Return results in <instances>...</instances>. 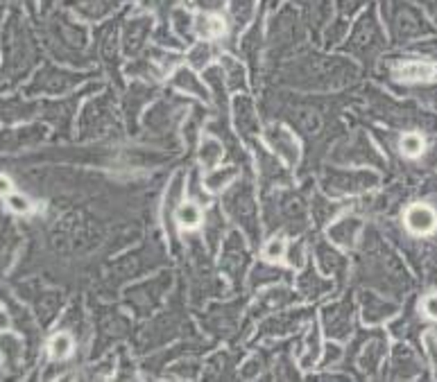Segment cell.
<instances>
[{
	"label": "cell",
	"mask_w": 437,
	"mask_h": 382,
	"mask_svg": "<svg viewBox=\"0 0 437 382\" xmlns=\"http://www.w3.org/2000/svg\"><path fill=\"white\" fill-rule=\"evenodd\" d=\"M378 25L374 21V14L372 12H367L360 21L356 23L354 27V32L349 34V39L345 43V47L349 52H356L360 57H367L369 52L374 50V47H378Z\"/></svg>",
	"instance_id": "cell-1"
},
{
	"label": "cell",
	"mask_w": 437,
	"mask_h": 382,
	"mask_svg": "<svg viewBox=\"0 0 437 382\" xmlns=\"http://www.w3.org/2000/svg\"><path fill=\"white\" fill-rule=\"evenodd\" d=\"M150 30H152L150 16H134L131 21H127L125 30H122V50L127 54H136L145 45Z\"/></svg>",
	"instance_id": "cell-2"
},
{
	"label": "cell",
	"mask_w": 437,
	"mask_h": 382,
	"mask_svg": "<svg viewBox=\"0 0 437 382\" xmlns=\"http://www.w3.org/2000/svg\"><path fill=\"white\" fill-rule=\"evenodd\" d=\"M265 138H268L274 154L281 156L288 166H294L299 161V142L294 140L292 133H288L283 127H270Z\"/></svg>",
	"instance_id": "cell-3"
},
{
	"label": "cell",
	"mask_w": 437,
	"mask_h": 382,
	"mask_svg": "<svg viewBox=\"0 0 437 382\" xmlns=\"http://www.w3.org/2000/svg\"><path fill=\"white\" fill-rule=\"evenodd\" d=\"M406 226L415 235H429L437 228V213L426 204H415L406 211Z\"/></svg>",
	"instance_id": "cell-4"
},
{
	"label": "cell",
	"mask_w": 437,
	"mask_h": 382,
	"mask_svg": "<svg viewBox=\"0 0 437 382\" xmlns=\"http://www.w3.org/2000/svg\"><path fill=\"white\" fill-rule=\"evenodd\" d=\"M229 213L238 219V222L247 228V231H256V211H254V202H252V195L247 193L243 188L241 193H234L229 202Z\"/></svg>",
	"instance_id": "cell-5"
},
{
	"label": "cell",
	"mask_w": 437,
	"mask_h": 382,
	"mask_svg": "<svg viewBox=\"0 0 437 382\" xmlns=\"http://www.w3.org/2000/svg\"><path fill=\"white\" fill-rule=\"evenodd\" d=\"M437 68L433 64H424V61H406L401 66H396L394 75L403 82H429L435 78Z\"/></svg>",
	"instance_id": "cell-6"
},
{
	"label": "cell",
	"mask_w": 437,
	"mask_h": 382,
	"mask_svg": "<svg viewBox=\"0 0 437 382\" xmlns=\"http://www.w3.org/2000/svg\"><path fill=\"white\" fill-rule=\"evenodd\" d=\"M195 34L204 39H220L227 34V23L217 14H197L195 16Z\"/></svg>",
	"instance_id": "cell-7"
},
{
	"label": "cell",
	"mask_w": 437,
	"mask_h": 382,
	"mask_svg": "<svg viewBox=\"0 0 437 382\" xmlns=\"http://www.w3.org/2000/svg\"><path fill=\"white\" fill-rule=\"evenodd\" d=\"M256 9V0H231L229 3V18L236 32H241L243 27L250 25L252 16Z\"/></svg>",
	"instance_id": "cell-8"
},
{
	"label": "cell",
	"mask_w": 437,
	"mask_h": 382,
	"mask_svg": "<svg viewBox=\"0 0 437 382\" xmlns=\"http://www.w3.org/2000/svg\"><path fill=\"white\" fill-rule=\"evenodd\" d=\"M120 0H75V7H78V12L87 18H102L107 16L111 9H116V5Z\"/></svg>",
	"instance_id": "cell-9"
},
{
	"label": "cell",
	"mask_w": 437,
	"mask_h": 382,
	"mask_svg": "<svg viewBox=\"0 0 437 382\" xmlns=\"http://www.w3.org/2000/svg\"><path fill=\"white\" fill-rule=\"evenodd\" d=\"M234 113H236V125L243 133H254L256 131V116L252 109V102L247 98H236L234 102Z\"/></svg>",
	"instance_id": "cell-10"
},
{
	"label": "cell",
	"mask_w": 437,
	"mask_h": 382,
	"mask_svg": "<svg viewBox=\"0 0 437 382\" xmlns=\"http://www.w3.org/2000/svg\"><path fill=\"white\" fill-rule=\"evenodd\" d=\"M173 82H175L177 89H182V91L191 93V95H197L199 100H206V98H208V91L204 89V84L195 78V73H193V71H188V68L177 71V75H175V80H173Z\"/></svg>",
	"instance_id": "cell-11"
},
{
	"label": "cell",
	"mask_w": 437,
	"mask_h": 382,
	"mask_svg": "<svg viewBox=\"0 0 437 382\" xmlns=\"http://www.w3.org/2000/svg\"><path fill=\"white\" fill-rule=\"evenodd\" d=\"M199 163H202L206 170H213L217 163H220L222 159V145L217 138H204L202 142H199Z\"/></svg>",
	"instance_id": "cell-12"
},
{
	"label": "cell",
	"mask_w": 437,
	"mask_h": 382,
	"mask_svg": "<svg viewBox=\"0 0 437 382\" xmlns=\"http://www.w3.org/2000/svg\"><path fill=\"white\" fill-rule=\"evenodd\" d=\"M173 25H175L173 30H175L177 39L188 41L195 34V16L191 12H186L184 7H175V12H173Z\"/></svg>",
	"instance_id": "cell-13"
},
{
	"label": "cell",
	"mask_w": 437,
	"mask_h": 382,
	"mask_svg": "<svg viewBox=\"0 0 437 382\" xmlns=\"http://www.w3.org/2000/svg\"><path fill=\"white\" fill-rule=\"evenodd\" d=\"M358 222L351 217H345L340 219V222L331 228V240H334L336 244H342V247H351V242H354V237L358 233Z\"/></svg>",
	"instance_id": "cell-14"
},
{
	"label": "cell",
	"mask_w": 437,
	"mask_h": 382,
	"mask_svg": "<svg viewBox=\"0 0 437 382\" xmlns=\"http://www.w3.org/2000/svg\"><path fill=\"white\" fill-rule=\"evenodd\" d=\"M220 68H222V75H224V82L227 86L234 91V89H241V86L245 84V71H243V66L231 59V57H222L220 59Z\"/></svg>",
	"instance_id": "cell-15"
},
{
	"label": "cell",
	"mask_w": 437,
	"mask_h": 382,
	"mask_svg": "<svg viewBox=\"0 0 437 382\" xmlns=\"http://www.w3.org/2000/svg\"><path fill=\"white\" fill-rule=\"evenodd\" d=\"M175 217H177L179 226L195 228V226H199V222H202V208H199V204H184L175 211Z\"/></svg>",
	"instance_id": "cell-16"
},
{
	"label": "cell",
	"mask_w": 437,
	"mask_h": 382,
	"mask_svg": "<svg viewBox=\"0 0 437 382\" xmlns=\"http://www.w3.org/2000/svg\"><path fill=\"white\" fill-rule=\"evenodd\" d=\"M215 52H217L215 45L211 43H195L191 54H188V61H191L193 68H206V64L213 61Z\"/></svg>",
	"instance_id": "cell-17"
},
{
	"label": "cell",
	"mask_w": 437,
	"mask_h": 382,
	"mask_svg": "<svg viewBox=\"0 0 437 382\" xmlns=\"http://www.w3.org/2000/svg\"><path fill=\"white\" fill-rule=\"evenodd\" d=\"M294 122H297V127L303 133H315L322 127L320 113L313 111V109H299V111H294Z\"/></svg>",
	"instance_id": "cell-18"
},
{
	"label": "cell",
	"mask_w": 437,
	"mask_h": 382,
	"mask_svg": "<svg viewBox=\"0 0 437 382\" xmlns=\"http://www.w3.org/2000/svg\"><path fill=\"white\" fill-rule=\"evenodd\" d=\"M236 179V168H224V170H215L206 177V188L211 190H224L227 186H231V181Z\"/></svg>",
	"instance_id": "cell-19"
},
{
	"label": "cell",
	"mask_w": 437,
	"mask_h": 382,
	"mask_svg": "<svg viewBox=\"0 0 437 382\" xmlns=\"http://www.w3.org/2000/svg\"><path fill=\"white\" fill-rule=\"evenodd\" d=\"M71 351H73V339H71V335H66V332H59V335H55L50 339V353H52V358L64 360V358L71 355Z\"/></svg>",
	"instance_id": "cell-20"
},
{
	"label": "cell",
	"mask_w": 437,
	"mask_h": 382,
	"mask_svg": "<svg viewBox=\"0 0 437 382\" xmlns=\"http://www.w3.org/2000/svg\"><path fill=\"white\" fill-rule=\"evenodd\" d=\"M401 152L406 156H420L422 152H424V140H422V136L420 133H406V136L401 138Z\"/></svg>",
	"instance_id": "cell-21"
},
{
	"label": "cell",
	"mask_w": 437,
	"mask_h": 382,
	"mask_svg": "<svg viewBox=\"0 0 437 382\" xmlns=\"http://www.w3.org/2000/svg\"><path fill=\"white\" fill-rule=\"evenodd\" d=\"M193 5L204 14H220L227 5V0H193Z\"/></svg>",
	"instance_id": "cell-22"
},
{
	"label": "cell",
	"mask_w": 437,
	"mask_h": 382,
	"mask_svg": "<svg viewBox=\"0 0 437 382\" xmlns=\"http://www.w3.org/2000/svg\"><path fill=\"white\" fill-rule=\"evenodd\" d=\"M286 242L281 240V237H274V240L268 244V249H265V258L268 260H281L283 256H286Z\"/></svg>",
	"instance_id": "cell-23"
},
{
	"label": "cell",
	"mask_w": 437,
	"mask_h": 382,
	"mask_svg": "<svg viewBox=\"0 0 437 382\" xmlns=\"http://www.w3.org/2000/svg\"><path fill=\"white\" fill-rule=\"evenodd\" d=\"M7 204H9V208H12V211H16V213H27V211H30V202H27L25 197L16 195V193H9V195H7Z\"/></svg>",
	"instance_id": "cell-24"
},
{
	"label": "cell",
	"mask_w": 437,
	"mask_h": 382,
	"mask_svg": "<svg viewBox=\"0 0 437 382\" xmlns=\"http://www.w3.org/2000/svg\"><path fill=\"white\" fill-rule=\"evenodd\" d=\"M424 312L429 314L431 319H437V294H433V297L424 301Z\"/></svg>",
	"instance_id": "cell-25"
},
{
	"label": "cell",
	"mask_w": 437,
	"mask_h": 382,
	"mask_svg": "<svg viewBox=\"0 0 437 382\" xmlns=\"http://www.w3.org/2000/svg\"><path fill=\"white\" fill-rule=\"evenodd\" d=\"M9 193H14V188H12V181H9L7 177L0 175V195L7 197Z\"/></svg>",
	"instance_id": "cell-26"
},
{
	"label": "cell",
	"mask_w": 437,
	"mask_h": 382,
	"mask_svg": "<svg viewBox=\"0 0 437 382\" xmlns=\"http://www.w3.org/2000/svg\"><path fill=\"white\" fill-rule=\"evenodd\" d=\"M7 317H5V312H0V330H3V328H7Z\"/></svg>",
	"instance_id": "cell-27"
}]
</instances>
